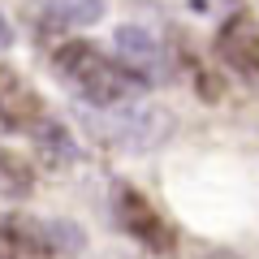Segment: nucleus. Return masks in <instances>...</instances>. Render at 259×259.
Returning <instances> with one entry per match:
<instances>
[{
    "label": "nucleus",
    "mask_w": 259,
    "mask_h": 259,
    "mask_svg": "<svg viewBox=\"0 0 259 259\" xmlns=\"http://www.w3.org/2000/svg\"><path fill=\"white\" fill-rule=\"evenodd\" d=\"M52 61H56V74L74 87L91 108H121V104H130L143 91V82L130 74L125 65L104 56L87 39H65L52 52Z\"/></svg>",
    "instance_id": "nucleus-1"
},
{
    "label": "nucleus",
    "mask_w": 259,
    "mask_h": 259,
    "mask_svg": "<svg viewBox=\"0 0 259 259\" xmlns=\"http://www.w3.org/2000/svg\"><path fill=\"white\" fill-rule=\"evenodd\" d=\"M117 221H121V229L139 242V246H147L151 255H168V250L177 246L173 225L151 207L147 194L130 190V186H121V190H117Z\"/></svg>",
    "instance_id": "nucleus-2"
},
{
    "label": "nucleus",
    "mask_w": 259,
    "mask_h": 259,
    "mask_svg": "<svg viewBox=\"0 0 259 259\" xmlns=\"http://www.w3.org/2000/svg\"><path fill=\"white\" fill-rule=\"evenodd\" d=\"M216 56L229 65L238 78H246L250 87H259V26L255 18L238 13L216 30Z\"/></svg>",
    "instance_id": "nucleus-3"
},
{
    "label": "nucleus",
    "mask_w": 259,
    "mask_h": 259,
    "mask_svg": "<svg viewBox=\"0 0 259 259\" xmlns=\"http://www.w3.org/2000/svg\"><path fill=\"white\" fill-rule=\"evenodd\" d=\"M44 117L48 112H44L39 91L18 74V69L0 65V121H5L9 130H35Z\"/></svg>",
    "instance_id": "nucleus-4"
},
{
    "label": "nucleus",
    "mask_w": 259,
    "mask_h": 259,
    "mask_svg": "<svg viewBox=\"0 0 259 259\" xmlns=\"http://www.w3.org/2000/svg\"><path fill=\"white\" fill-rule=\"evenodd\" d=\"M0 259H56V246L44 225L26 216H9L0 221Z\"/></svg>",
    "instance_id": "nucleus-5"
},
{
    "label": "nucleus",
    "mask_w": 259,
    "mask_h": 259,
    "mask_svg": "<svg viewBox=\"0 0 259 259\" xmlns=\"http://www.w3.org/2000/svg\"><path fill=\"white\" fill-rule=\"evenodd\" d=\"M117 56H121V65H125L139 82L160 78V65H164L160 44H156L143 26H121V30H117Z\"/></svg>",
    "instance_id": "nucleus-6"
},
{
    "label": "nucleus",
    "mask_w": 259,
    "mask_h": 259,
    "mask_svg": "<svg viewBox=\"0 0 259 259\" xmlns=\"http://www.w3.org/2000/svg\"><path fill=\"white\" fill-rule=\"evenodd\" d=\"M39 9L56 22H69V26H91L104 18V0H35Z\"/></svg>",
    "instance_id": "nucleus-7"
},
{
    "label": "nucleus",
    "mask_w": 259,
    "mask_h": 259,
    "mask_svg": "<svg viewBox=\"0 0 259 259\" xmlns=\"http://www.w3.org/2000/svg\"><path fill=\"white\" fill-rule=\"evenodd\" d=\"M30 190V168L13 151H0V194H26Z\"/></svg>",
    "instance_id": "nucleus-8"
},
{
    "label": "nucleus",
    "mask_w": 259,
    "mask_h": 259,
    "mask_svg": "<svg viewBox=\"0 0 259 259\" xmlns=\"http://www.w3.org/2000/svg\"><path fill=\"white\" fill-rule=\"evenodd\" d=\"M9 44H13V30H9V22L0 18V48H9Z\"/></svg>",
    "instance_id": "nucleus-9"
}]
</instances>
